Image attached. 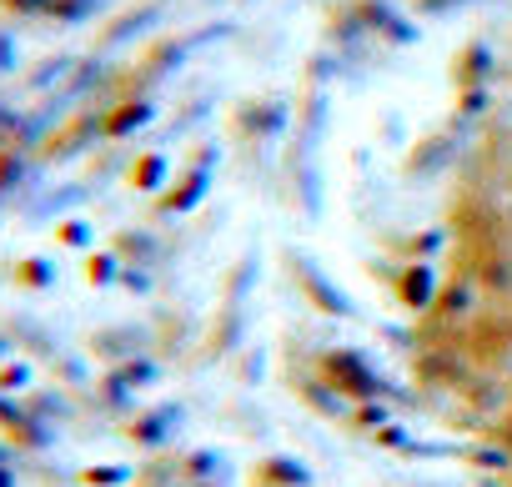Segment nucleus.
I'll list each match as a JSON object with an SVG mask.
<instances>
[{
  "label": "nucleus",
  "instance_id": "f257e3e1",
  "mask_svg": "<svg viewBox=\"0 0 512 487\" xmlns=\"http://www.w3.org/2000/svg\"><path fill=\"white\" fill-rule=\"evenodd\" d=\"M507 442H512V427H507Z\"/></svg>",
  "mask_w": 512,
  "mask_h": 487
}]
</instances>
